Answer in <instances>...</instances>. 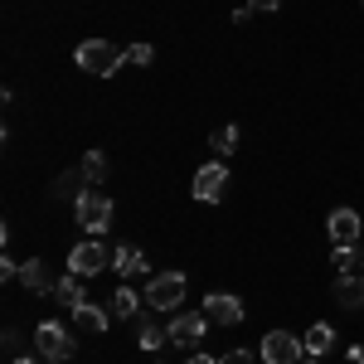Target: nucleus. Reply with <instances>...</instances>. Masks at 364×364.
I'll use <instances>...</instances> for the list:
<instances>
[{
	"label": "nucleus",
	"instance_id": "0eeeda50",
	"mask_svg": "<svg viewBox=\"0 0 364 364\" xmlns=\"http://www.w3.org/2000/svg\"><path fill=\"white\" fill-rule=\"evenodd\" d=\"M306 345L291 336V331H267L262 336V364H301Z\"/></svg>",
	"mask_w": 364,
	"mask_h": 364
},
{
	"label": "nucleus",
	"instance_id": "f8f14e48",
	"mask_svg": "<svg viewBox=\"0 0 364 364\" xmlns=\"http://www.w3.org/2000/svg\"><path fill=\"white\" fill-rule=\"evenodd\" d=\"M336 301L345 311H364V272H340L336 277Z\"/></svg>",
	"mask_w": 364,
	"mask_h": 364
},
{
	"label": "nucleus",
	"instance_id": "aec40b11",
	"mask_svg": "<svg viewBox=\"0 0 364 364\" xmlns=\"http://www.w3.org/2000/svg\"><path fill=\"white\" fill-rule=\"evenodd\" d=\"M331 262L340 272H364V257H360V243H336L331 248Z\"/></svg>",
	"mask_w": 364,
	"mask_h": 364
},
{
	"label": "nucleus",
	"instance_id": "4be33fe9",
	"mask_svg": "<svg viewBox=\"0 0 364 364\" xmlns=\"http://www.w3.org/2000/svg\"><path fill=\"white\" fill-rule=\"evenodd\" d=\"M78 166H83L87 185H102V180H107V156H102V151H87V156L78 161Z\"/></svg>",
	"mask_w": 364,
	"mask_h": 364
},
{
	"label": "nucleus",
	"instance_id": "5701e85b",
	"mask_svg": "<svg viewBox=\"0 0 364 364\" xmlns=\"http://www.w3.org/2000/svg\"><path fill=\"white\" fill-rule=\"evenodd\" d=\"M151 58H156V49H151V44H132V49H127V63H141V68H146Z\"/></svg>",
	"mask_w": 364,
	"mask_h": 364
},
{
	"label": "nucleus",
	"instance_id": "c756f323",
	"mask_svg": "<svg viewBox=\"0 0 364 364\" xmlns=\"http://www.w3.org/2000/svg\"><path fill=\"white\" fill-rule=\"evenodd\" d=\"M151 364H166V360H161V355H151Z\"/></svg>",
	"mask_w": 364,
	"mask_h": 364
},
{
	"label": "nucleus",
	"instance_id": "a211bd4d",
	"mask_svg": "<svg viewBox=\"0 0 364 364\" xmlns=\"http://www.w3.org/2000/svg\"><path fill=\"white\" fill-rule=\"evenodd\" d=\"M141 301H146V296H136V291H132V287H117V296H112V321H136L141 316Z\"/></svg>",
	"mask_w": 364,
	"mask_h": 364
},
{
	"label": "nucleus",
	"instance_id": "f257e3e1",
	"mask_svg": "<svg viewBox=\"0 0 364 364\" xmlns=\"http://www.w3.org/2000/svg\"><path fill=\"white\" fill-rule=\"evenodd\" d=\"M73 63H78L83 73H97V78H112L117 68L127 63V49H117L112 39H83V44H78V54H73Z\"/></svg>",
	"mask_w": 364,
	"mask_h": 364
},
{
	"label": "nucleus",
	"instance_id": "cd10ccee",
	"mask_svg": "<svg viewBox=\"0 0 364 364\" xmlns=\"http://www.w3.org/2000/svg\"><path fill=\"white\" fill-rule=\"evenodd\" d=\"M10 364H44V360H29V355H15Z\"/></svg>",
	"mask_w": 364,
	"mask_h": 364
},
{
	"label": "nucleus",
	"instance_id": "39448f33",
	"mask_svg": "<svg viewBox=\"0 0 364 364\" xmlns=\"http://www.w3.org/2000/svg\"><path fill=\"white\" fill-rule=\"evenodd\" d=\"M73 345H78V340L68 336V326H58V321H44V326L34 331V350H39V360L68 364V360H73Z\"/></svg>",
	"mask_w": 364,
	"mask_h": 364
},
{
	"label": "nucleus",
	"instance_id": "2eb2a0df",
	"mask_svg": "<svg viewBox=\"0 0 364 364\" xmlns=\"http://www.w3.org/2000/svg\"><path fill=\"white\" fill-rule=\"evenodd\" d=\"M112 272H117L122 282L141 277V272H146V252L132 248V243H127V248H117V252H112Z\"/></svg>",
	"mask_w": 364,
	"mask_h": 364
},
{
	"label": "nucleus",
	"instance_id": "7c9ffc66",
	"mask_svg": "<svg viewBox=\"0 0 364 364\" xmlns=\"http://www.w3.org/2000/svg\"><path fill=\"white\" fill-rule=\"evenodd\" d=\"M360 5H364V0H360Z\"/></svg>",
	"mask_w": 364,
	"mask_h": 364
},
{
	"label": "nucleus",
	"instance_id": "a878e982",
	"mask_svg": "<svg viewBox=\"0 0 364 364\" xmlns=\"http://www.w3.org/2000/svg\"><path fill=\"white\" fill-rule=\"evenodd\" d=\"M277 5H282V0H248L252 15H262V10H277Z\"/></svg>",
	"mask_w": 364,
	"mask_h": 364
},
{
	"label": "nucleus",
	"instance_id": "f3484780",
	"mask_svg": "<svg viewBox=\"0 0 364 364\" xmlns=\"http://www.w3.org/2000/svg\"><path fill=\"white\" fill-rule=\"evenodd\" d=\"M301 345H306V355H321V360H326V355L336 350V331H331L326 321H316L306 336H301Z\"/></svg>",
	"mask_w": 364,
	"mask_h": 364
},
{
	"label": "nucleus",
	"instance_id": "393cba45",
	"mask_svg": "<svg viewBox=\"0 0 364 364\" xmlns=\"http://www.w3.org/2000/svg\"><path fill=\"white\" fill-rule=\"evenodd\" d=\"M5 355H20V331H5Z\"/></svg>",
	"mask_w": 364,
	"mask_h": 364
},
{
	"label": "nucleus",
	"instance_id": "b1692460",
	"mask_svg": "<svg viewBox=\"0 0 364 364\" xmlns=\"http://www.w3.org/2000/svg\"><path fill=\"white\" fill-rule=\"evenodd\" d=\"M219 364H252V350H228V355H219Z\"/></svg>",
	"mask_w": 364,
	"mask_h": 364
},
{
	"label": "nucleus",
	"instance_id": "6e6552de",
	"mask_svg": "<svg viewBox=\"0 0 364 364\" xmlns=\"http://www.w3.org/2000/svg\"><path fill=\"white\" fill-rule=\"evenodd\" d=\"M199 311L209 316V326H243V301L233 291H209Z\"/></svg>",
	"mask_w": 364,
	"mask_h": 364
},
{
	"label": "nucleus",
	"instance_id": "c85d7f7f",
	"mask_svg": "<svg viewBox=\"0 0 364 364\" xmlns=\"http://www.w3.org/2000/svg\"><path fill=\"white\" fill-rule=\"evenodd\" d=\"M301 364H326V360H321V355H306V360H301Z\"/></svg>",
	"mask_w": 364,
	"mask_h": 364
},
{
	"label": "nucleus",
	"instance_id": "9b49d317",
	"mask_svg": "<svg viewBox=\"0 0 364 364\" xmlns=\"http://www.w3.org/2000/svg\"><path fill=\"white\" fill-rule=\"evenodd\" d=\"M107 321H112V311L83 301V306H73V336H102V331H107Z\"/></svg>",
	"mask_w": 364,
	"mask_h": 364
},
{
	"label": "nucleus",
	"instance_id": "4468645a",
	"mask_svg": "<svg viewBox=\"0 0 364 364\" xmlns=\"http://www.w3.org/2000/svg\"><path fill=\"white\" fill-rule=\"evenodd\" d=\"M20 287L34 291V296H54V277H49V267H44L39 257H29L25 267H20Z\"/></svg>",
	"mask_w": 364,
	"mask_h": 364
},
{
	"label": "nucleus",
	"instance_id": "bb28decb",
	"mask_svg": "<svg viewBox=\"0 0 364 364\" xmlns=\"http://www.w3.org/2000/svg\"><path fill=\"white\" fill-rule=\"evenodd\" d=\"M185 364H219V360H214V355H190Z\"/></svg>",
	"mask_w": 364,
	"mask_h": 364
},
{
	"label": "nucleus",
	"instance_id": "ddd939ff",
	"mask_svg": "<svg viewBox=\"0 0 364 364\" xmlns=\"http://www.w3.org/2000/svg\"><path fill=\"white\" fill-rule=\"evenodd\" d=\"M87 190H92V185H87L83 166H73V170H63V175L54 180V190H49V195H54V199H68V204H78Z\"/></svg>",
	"mask_w": 364,
	"mask_h": 364
},
{
	"label": "nucleus",
	"instance_id": "f03ea898",
	"mask_svg": "<svg viewBox=\"0 0 364 364\" xmlns=\"http://www.w3.org/2000/svg\"><path fill=\"white\" fill-rule=\"evenodd\" d=\"M146 306L151 311H180L185 306V272H156L146 282Z\"/></svg>",
	"mask_w": 364,
	"mask_h": 364
},
{
	"label": "nucleus",
	"instance_id": "dca6fc26",
	"mask_svg": "<svg viewBox=\"0 0 364 364\" xmlns=\"http://www.w3.org/2000/svg\"><path fill=\"white\" fill-rule=\"evenodd\" d=\"M83 282H87V277H78V272L58 277V282H54V301H58V306H68V311L83 306V301H87V296H83Z\"/></svg>",
	"mask_w": 364,
	"mask_h": 364
},
{
	"label": "nucleus",
	"instance_id": "6ab92c4d",
	"mask_svg": "<svg viewBox=\"0 0 364 364\" xmlns=\"http://www.w3.org/2000/svg\"><path fill=\"white\" fill-rule=\"evenodd\" d=\"M136 345H141V355H161V345H170V336L161 326H151V321L136 316Z\"/></svg>",
	"mask_w": 364,
	"mask_h": 364
},
{
	"label": "nucleus",
	"instance_id": "7ed1b4c3",
	"mask_svg": "<svg viewBox=\"0 0 364 364\" xmlns=\"http://www.w3.org/2000/svg\"><path fill=\"white\" fill-rule=\"evenodd\" d=\"M166 336H170V345H180V350H199L204 336H209V316H204V311H175Z\"/></svg>",
	"mask_w": 364,
	"mask_h": 364
},
{
	"label": "nucleus",
	"instance_id": "423d86ee",
	"mask_svg": "<svg viewBox=\"0 0 364 364\" xmlns=\"http://www.w3.org/2000/svg\"><path fill=\"white\" fill-rule=\"evenodd\" d=\"M102 267H112V252L97 238H87V243H78V248L68 252V272H78V277H97Z\"/></svg>",
	"mask_w": 364,
	"mask_h": 364
},
{
	"label": "nucleus",
	"instance_id": "20e7f679",
	"mask_svg": "<svg viewBox=\"0 0 364 364\" xmlns=\"http://www.w3.org/2000/svg\"><path fill=\"white\" fill-rule=\"evenodd\" d=\"M73 219H78V228L92 233V238H97V233H107V228H112V199L97 195V190H87V195L73 204Z\"/></svg>",
	"mask_w": 364,
	"mask_h": 364
},
{
	"label": "nucleus",
	"instance_id": "412c9836",
	"mask_svg": "<svg viewBox=\"0 0 364 364\" xmlns=\"http://www.w3.org/2000/svg\"><path fill=\"white\" fill-rule=\"evenodd\" d=\"M209 146H214L219 156H233V151H238V127H233V122H228V127H214V132H209Z\"/></svg>",
	"mask_w": 364,
	"mask_h": 364
},
{
	"label": "nucleus",
	"instance_id": "1a4fd4ad",
	"mask_svg": "<svg viewBox=\"0 0 364 364\" xmlns=\"http://www.w3.org/2000/svg\"><path fill=\"white\" fill-rule=\"evenodd\" d=\"M224 195H228V170L224 161H214L195 175V199L199 204H224Z\"/></svg>",
	"mask_w": 364,
	"mask_h": 364
},
{
	"label": "nucleus",
	"instance_id": "9d476101",
	"mask_svg": "<svg viewBox=\"0 0 364 364\" xmlns=\"http://www.w3.org/2000/svg\"><path fill=\"white\" fill-rule=\"evenodd\" d=\"M326 228H331V243H360L364 219L355 214V209H331V219H326Z\"/></svg>",
	"mask_w": 364,
	"mask_h": 364
}]
</instances>
